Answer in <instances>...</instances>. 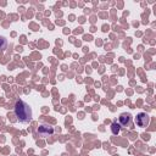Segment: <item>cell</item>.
<instances>
[{
  "instance_id": "obj_1",
  "label": "cell",
  "mask_w": 156,
  "mask_h": 156,
  "mask_svg": "<svg viewBox=\"0 0 156 156\" xmlns=\"http://www.w3.org/2000/svg\"><path fill=\"white\" fill-rule=\"evenodd\" d=\"M13 112L15 116L17 117V119L22 123H28L32 121V108L30 106L22 101V100H17L15 106H13Z\"/></svg>"
},
{
  "instance_id": "obj_2",
  "label": "cell",
  "mask_w": 156,
  "mask_h": 156,
  "mask_svg": "<svg viewBox=\"0 0 156 156\" xmlns=\"http://www.w3.org/2000/svg\"><path fill=\"white\" fill-rule=\"evenodd\" d=\"M149 122H150V117H149V115L145 113V112H140V113H138L136 117H135V123H136L138 127L144 128V127H146V126L149 124Z\"/></svg>"
},
{
  "instance_id": "obj_3",
  "label": "cell",
  "mask_w": 156,
  "mask_h": 156,
  "mask_svg": "<svg viewBox=\"0 0 156 156\" xmlns=\"http://www.w3.org/2000/svg\"><path fill=\"white\" fill-rule=\"evenodd\" d=\"M54 133V127L50 124H40L38 128V134L41 136H49Z\"/></svg>"
},
{
  "instance_id": "obj_4",
  "label": "cell",
  "mask_w": 156,
  "mask_h": 156,
  "mask_svg": "<svg viewBox=\"0 0 156 156\" xmlns=\"http://www.w3.org/2000/svg\"><path fill=\"white\" fill-rule=\"evenodd\" d=\"M121 126H123V127H127V126H129L130 123H132V116L129 115V113H122L121 116H119V122H118Z\"/></svg>"
},
{
  "instance_id": "obj_5",
  "label": "cell",
  "mask_w": 156,
  "mask_h": 156,
  "mask_svg": "<svg viewBox=\"0 0 156 156\" xmlns=\"http://www.w3.org/2000/svg\"><path fill=\"white\" fill-rule=\"evenodd\" d=\"M111 130H112V133H113L115 135H117V134L119 133V130H121V124L117 123V122H113V123L111 124Z\"/></svg>"
},
{
  "instance_id": "obj_6",
  "label": "cell",
  "mask_w": 156,
  "mask_h": 156,
  "mask_svg": "<svg viewBox=\"0 0 156 156\" xmlns=\"http://www.w3.org/2000/svg\"><path fill=\"white\" fill-rule=\"evenodd\" d=\"M7 46V40L4 37H0V51H4Z\"/></svg>"
}]
</instances>
